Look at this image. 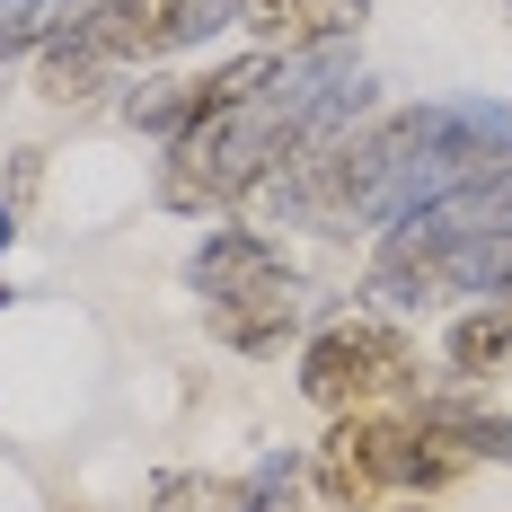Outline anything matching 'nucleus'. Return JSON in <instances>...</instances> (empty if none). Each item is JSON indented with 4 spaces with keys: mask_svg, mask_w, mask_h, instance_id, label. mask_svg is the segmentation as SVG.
I'll return each instance as SVG.
<instances>
[{
    "mask_svg": "<svg viewBox=\"0 0 512 512\" xmlns=\"http://www.w3.org/2000/svg\"><path fill=\"white\" fill-rule=\"evenodd\" d=\"M415 442H424V424H407V415H336L309 477L336 512H371L380 495L415 486Z\"/></svg>",
    "mask_w": 512,
    "mask_h": 512,
    "instance_id": "2",
    "label": "nucleus"
},
{
    "mask_svg": "<svg viewBox=\"0 0 512 512\" xmlns=\"http://www.w3.org/2000/svg\"><path fill=\"white\" fill-rule=\"evenodd\" d=\"M265 274H283V256H274V239H256V230H212L204 248H195V292L204 301H230V292H248Z\"/></svg>",
    "mask_w": 512,
    "mask_h": 512,
    "instance_id": "8",
    "label": "nucleus"
},
{
    "mask_svg": "<svg viewBox=\"0 0 512 512\" xmlns=\"http://www.w3.org/2000/svg\"><path fill=\"white\" fill-rule=\"evenodd\" d=\"M0 239H9V204H0Z\"/></svg>",
    "mask_w": 512,
    "mask_h": 512,
    "instance_id": "12",
    "label": "nucleus"
},
{
    "mask_svg": "<svg viewBox=\"0 0 512 512\" xmlns=\"http://www.w3.org/2000/svg\"><path fill=\"white\" fill-rule=\"evenodd\" d=\"M442 354H451L460 380H504L512 371V292H495V301H477L468 318H451Z\"/></svg>",
    "mask_w": 512,
    "mask_h": 512,
    "instance_id": "7",
    "label": "nucleus"
},
{
    "mask_svg": "<svg viewBox=\"0 0 512 512\" xmlns=\"http://www.w3.org/2000/svg\"><path fill=\"white\" fill-rule=\"evenodd\" d=\"M204 318H212L221 345L274 354V345L301 327V283H292V274H265V283H248V292H230V301H204Z\"/></svg>",
    "mask_w": 512,
    "mask_h": 512,
    "instance_id": "6",
    "label": "nucleus"
},
{
    "mask_svg": "<svg viewBox=\"0 0 512 512\" xmlns=\"http://www.w3.org/2000/svg\"><path fill=\"white\" fill-rule=\"evenodd\" d=\"M195 106H204V80H142V89L124 98V124H142V133H186Z\"/></svg>",
    "mask_w": 512,
    "mask_h": 512,
    "instance_id": "9",
    "label": "nucleus"
},
{
    "mask_svg": "<svg viewBox=\"0 0 512 512\" xmlns=\"http://www.w3.org/2000/svg\"><path fill=\"white\" fill-rule=\"evenodd\" d=\"M151 504L159 512H230V486H212V477H159Z\"/></svg>",
    "mask_w": 512,
    "mask_h": 512,
    "instance_id": "11",
    "label": "nucleus"
},
{
    "mask_svg": "<svg viewBox=\"0 0 512 512\" xmlns=\"http://www.w3.org/2000/svg\"><path fill=\"white\" fill-rule=\"evenodd\" d=\"M239 9H248V0H89V9H71L62 27L89 36L106 62H159V53L204 45L212 27H239Z\"/></svg>",
    "mask_w": 512,
    "mask_h": 512,
    "instance_id": "4",
    "label": "nucleus"
},
{
    "mask_svg": "<svg viewBox=\"0 0 512 512\" xmlns=\"http://www.w3.org/2000/svg\"><path fill=\"white\" fill-rule=\"evenodd\" d=\"M398 380H407V336L380 327V318H336V327L309 336V354H301V398L327 415H362Z\"/></svg>",
    "mask_w": 512,
    "mask_h": 512,
    "instance_id": "3",
    "label": "nucleus"
},
{
    "mask_svg": "<svg viewBox=\"0 0 512 512\" xmlns=\"http://www.w3.org/2000/svg\"><path fill=\"white\" fill-rule=\"evenodd\" d=\"M398 512H424V504H398Z\"/></svg>",
    "mask_w": 512,
    "mask_h": 512,
    "instance_id": "13",
    "label": "nucleus"
},
{
    "mask_svg": "<svg viewBox=\"0 0 512 512\" xmlns=\"http://www.w3.org/2000/svg\"><path fill=\"white\" fill-rule=\"evenodd\" d=\"M301 495V460H256L248 486H230V512H292Z\"/></svg>",
    "mask_w": 512,
    "mask_h": 512,
    "instance_id": "10",
    "label": "nucleus"
},
{
    "mask_svg": "<svg viewBox=\"0 0 512 512\" xmlns=\"http://www.w3.org/2000/svg\"><path fill=\"white\" fill-rule=\"evenodd\" d=\"M362 9L371 0H248L239 9V27L256 36V53H336L345 36L362 27Z\"/></svg>",
    "mask_w": 512,
    "mask_h": 512,
    "instance_id": "5",
    "label": "nucleus"
},
{
    "mask_svg": "<svg viewBox=\"0 0 512 512\" xmlns=\"http://www.w3.org/2000/svg\"><path fill=\"white\" fill-rule=\"evenodd\" d=\"M512 168V106H415L371 133H345L318 159L283 168L274 186H292V204L318 221H407V212L460 195L477 177Z\"/></svg>",
    "mask_w": 512,
    "mask_h": 512,
    "instance_id": "1",
    "label": "nucleus"
}]
</instances>
